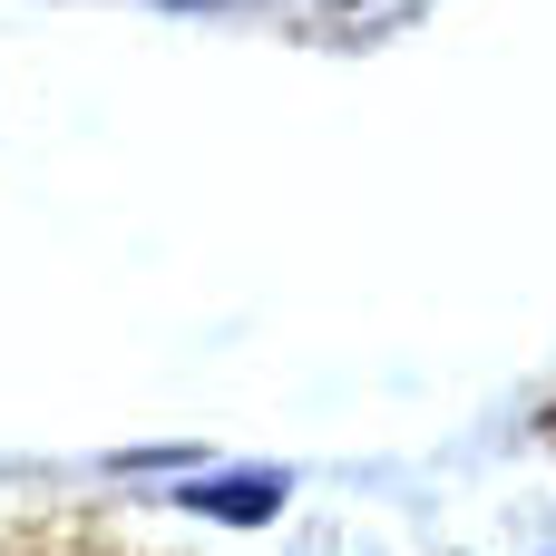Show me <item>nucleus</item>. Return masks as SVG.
I'll return each mask as SVG.
<instances>
[{
	"mask_svg": "<svg viewBox=\"0 0 556 556\" xmlns=\"http://www.w3.org/2000/svg\"><path fill=\"white\" fill-rule=\"evenodd\" d=\"M176 508H195V518H235V528H264V518L283 508V479H274V469H235V479H186V489H176Z\"/></svg>",
	"mask_w": 556,
	"mask_h": 556,
	"instance_id": "obj_1",
	"label": "nucleus"
},
{
	"mask_svg": "<svg viewBox=\"0 0 556 556\" xmlns=\"http://www.w3.org/2000/svg\"><path fill=\"white\" fill-rule=\"evenodd\" d=\"M176 10H225V0H176Z\"/></svg>",
	"mask_w": 556,
	"mask_h": 556,
	"instance_id": "obj_2",
	"label": "nucleus"
}]
</instances>
